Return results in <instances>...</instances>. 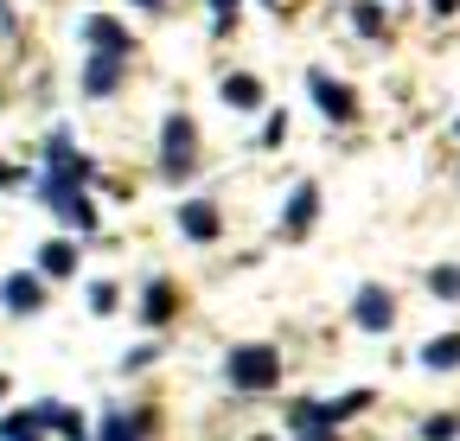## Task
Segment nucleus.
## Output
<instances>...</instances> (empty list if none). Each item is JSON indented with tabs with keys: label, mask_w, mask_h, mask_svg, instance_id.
<instances>
[{
	"label": "nucleus",
	"mask_w": 460,
	"mask_h": 441,
	"mask_svg": "<svg viewBox=\"0 0 460 441\" xmlns=\"http://www.w3.org/2000/svg\"><path fill=\"white\" fill-rule=\"evenodd\" d=\"M224 102L230 109H256L262 102V84L256 77H224Z\"/></svg>",
	"instance_id": "obj_9"
},
{
	"label": "nucleus",
	"mask_w": 460,
	"mask_h": 441,
	"mask_svg": "<svg viewBox=\"0 0 460 441\" xmlns=\"http://www.w3.org/2000/svg\"><path fill=\"white\" fill-rule=\"evenodd\" d=\"M390 320H396L390 295H384V288H365V295H358V326H365V333H384Z\"/></svg>",
	"instance_id": "obj_4"
},
{
	"label": "nucleus",
	"mask_w": 460,
	"mask_h": 441,
	"mask_svg": "<svg viewBox=\"0 0 460 441\" xmlns=\"http://www.w3.org/2000/svg\"><path fill=\"white\" fill-rule=\"evenodd\" d=\"M84 32L96 39V51H102V58H128V32L115 26V20H90Z\"/></svg>",
	"instance_id": "obj_6"
},
{
	"label": "nucleus",
	"mask_w": 460,
	"mask_h": 441,
	"mask_svg": "<svg viewBox=\"0 0 460 441\" xmlns=\"http://www.w3.org/2000/svg\"><path fill=\"white\" fill-rule=\"evenodd\" d=\"M0 295H7L13 313H39L45 307V282H39V275H7V288H0Z\"/></svg>",
	"instance_id": "obj_3"
},
{
	"label": "nucleus",
	"mask_w": 460,
	"mask_h": 441,
	"mask_svg": "<svg viewBox=\"0 0 460 441\" xmlns=\"http://www.w3.org/2000/svg\"><path fill=\"white\" fill-rule=\"evenodd\" d=\"M429 288H435L441 301H460V269H435V275H429Z\"/></svg>",
	"instance_id": "obj_12"
},
{
	"label": "nucleus",
	"mask_w": 460,
	"mask_h": 441,
	"mask_svg": "<svg viewBox=\"0 0 460 441\" xmlns=\"http://www.w3.org/2000/svg\"><path fill=\"white\" fill-rule=\"evenodd\" d=\"M454 7H460V0H435V13H454Z\"/></svg>",
	"instance_id": "obj_20"
},
{
	"label": "nucleus",
	"mask_w": 460,
	"mask_h": 441,
	"mask_svg": "<svg viewBox=\"0 0 460 441\" xmlns=\"http://www.w3.org/2000/svg\"><path fill=\"white\" fill-rule=\"evenodd\" d=\"M275 371H281V358H275L269 346H243V352H230V384H237V391H269Z\"/></svg>",
	"instance_id": "obj_1"
},
{
	"label": "nucleus",
	"mask_w": 460,
	"mask_h": 441,
	"mask_svg": "<svg viewBox=\"0 0 460 441\" xmlns=\"http://www.w3.org/2000/svg\"><path fill=\"white\" fill-rule=\"evenodd\" d=\"M422 365H435V371H447V365H460V333H447V340H435V346L422 352Z\"/></svg>",
	"instance_id": "obj_10"
},
{
	"label": "nucleus",
	"mask_w": 460,
	"mask_h": 441,
	"mask_svg": "<svg viewBox=\"0 0 460 441\" xmlns=\"http://www.w3.org/2000/svg\"><path fill=\"white\" fill-rule=\"evenodd\" d=\"M422 435H429V441H447V435H454V416H435V422H429Z\"/></svg>",
	"instance_id": "obj_19"
},
{
	"label": "nucleus",
	"mask_w": 460,
	"mask_h": 441,
	"mask_svg": "<svg viewBox=\"0 0 460 441\" xmlns=\"http://www.w3.org/2000/svg\"><path fill=\"white\" fill-rule=\"evenodd\" d=\"M192 167V122L186 116H166V173L180 180Z\"/></svg>",
	"instance_id": "obj_2"
},
{
	"label": "nucleus",
	"mask_w": 460,
	"mask_h": 441,
	"mask_svg": "<svg viewBox=\"0 0 460 441\" xmlns=\"http://www.w3.org/2000/svg\"><path fill=\"white\" fill-rule=\"evenodd\" d=\"M307 84H314V96H320V109H326V116H352V96H345V84H332L326 71H314Z\"/></svg>",
	"instance_id": "obj_7"
},
{
	"label": "nucleus",
	"mask_w": 460,
	"mask_h": 441,
	"mask_svg": "<svg viewBox=\"0 0 460 441\" xmlns=\"http://www.w3.org/2000/svg\"><path fill=\"white\" fill-rule=\"evenodd\" d=\"M180 231H186V237H199V243H205V237H217V211H211V205H186V211H180Z\"/></svg>",
	"instance_id": "obj_8"
},
{
	"label": "nucleus",
	"mask_w": 460,
	"mask_h": 441,
	"mask_svg": "<svg viewBox=\"0 0 460 441\" xmlns=\"http://www.w3.org/2000/svg\"><path fill=\"white\" fill-rule=\"evenodd\" d=\"M90 307H96V313H109V307H115V288H109V282H96V288H90Z\"/></svg>",
	"instance_id": "obj_18"
},
{
	"label": "nucleus",
	"mask_w": 460,
	"mask_h": 441,
	"mask_svg": "<svg viewBox=\"0 0 460 441\" xmlns=\"http://www.w3.org/2000/svg\"><path fill=\"white\" fill-rule=\"evenodd\" d=\"M307 217H314V186H301V192H295V205H288V231L301 237V231H307Z\"/></svg>",
	"instance_id": "obj_11"
},
{
	"label": "nucleus",
	"mask_w": 460,
	"mask_h": 441,
	"mask_svg": "<svg viewBox=\"0 0 460 441\" xmlns=\"http://www.w3.org/2000/svg\"><path fill=\"white\" fill-rule=\"evenodd\" d=\"M0 435H7V441H39V422H32V416H13Z\"/></svg>",
	"instance_id": "obj_15"
},
{
	"label": "nucleus",
	"mask_w": 460,
	"mask_h": 441,
	"mask_svg": "<svg viewBox=\"0 0 460 441\" xmlns=\"http://www.w3.org/2000/svg\"><path fill=\"white\" fill-rule=\"evenodd\" d=\"M102 441H135V422H128V416H109V428H102Z\"/></svg>",
	"instance_id": "obj_16"
},
{
	"label": "nucleus",
	"mask_w": 460,
	"mask_h": 441,
	"mask_svg": "<svg viewBox=\"0 0 460 441\" xmlns=\"http://www.w3.org/2000/svg\"><path fill=\"white\" fill-rule=\"evenodd\" d=\"M71 262H77V256H71V243H45V269H51V275H65Z\"/></svg>",
	"instance_id": "obj_14"
},
{
	"label": "nucleus",
	"mask_w": 460,
	"mask_h": 441,
	"mask_svg": "<svg viewBox=\"0 0 460 441\" xmlns=\"http://www.w3.org/2000/svg\"><path fill=\"white\" fill-rule=\"evenodd\" d=\"M166 313H172V288L154 282V288H147V320H166Z\"/></svg>",
	"instance_id": "obj_13"
},
{
	"label": "nucleus",
	"mask_w": 460,
	"mask_h": 441,
	"mask_svg": "<svg viewBox=\"0 0 460 441\" xmlns=\"http://www.w3.org/2000/svg\"><path fill=\"white\" fill-rule=\"evenodd\" d=\"M135 7H160V0H135Z\"/></svg>",
	"instance_id": "obj_22"
},
{
	"label": "nucleus",
	"mask_w": 460,
	"mask_h": 441,
	"mask_svg": "<svg viewBox=\"0 0 460 441\" xmlns=\"http://www.w3.org/2000/svg\"><path fill=\"white\" fill-rule=\"evenodd\" d=\"M352 20H358V32H384V13H377V7H358Z\"/></svg>",
	"instance_id": "obj_17"
},
{
	"label": "nucleus",
	"mask_w": 460,
	"mask_h": 441,
	"mask_svg": "<svg viewBox=\"0 0 460 441\" xmlns=\"http://www.w3.org/2000/svg\"><path fill=\"white\" fill-rule=\"evenodd\" d=\"M115 84H122V58H102V51H96V58L84 65V90L90 96H109Z\"/></svg>",
	"instance_id": "obj_5"
},
{
	"label": "nucleus",
	"mask_w": 460,
	"mask_h": 441,
	"mask_svg": "<svg viewBox=\"0 0 460 441\" xmlns=\"http://www.w3.org/2000/svg\"><path fill=\"white\" fill-rule=\"evenodd\" d=\"M211 7H217V13H224V7H237V0H211Z\"/></svg>",
	"instance_id": "obj_21"
},
{
	"label": "nucleus",
	"mask_w": 460,
	"mask_h": 441,
	"mask_svg": "<svg viewBox=\"0 0 460 441\" xmlns=\"http://www.w3.org/2000/svg\"><path fill=\"white\" fill-rule=\"evenodd\" d=\"M314 441H332V435H314Z\"/></svg>",
	"instance_id": "obj_23"
}]
</instances>
